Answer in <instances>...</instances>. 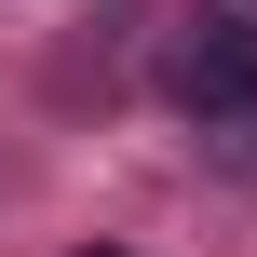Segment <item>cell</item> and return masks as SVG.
I'll return each instance as SVG.
<instances>
[{
    "label": "cell",
    "mask_w": 257,
    "mask_h": 257,
    "mask_svg": "<svg viewBox=\"0 0 257 257\" xmlns=\"http://www.w3.org/2000/svg\"><path fill=\"white\" fill-rule=\"evenodd\" d=\"M190 54H257V0H190Z\"/></svg>",
    "instance_id": "obj_2"
},
{
    "label": "cell",
    "mask_w": 257,
    "mask_h": 257,
    "mask_svg": "<svg viewBox=\"0 0 257 257\" xmlns=\"http://www.w3.org/2000/svg\"><path fill=\"white\" fill-rule=\"evenodd\" d=\"M81 257H122V244H81Z\"/></svg>",
    "instance_id": "obj_3"
},
{
    "label": "cell",
    "mask_w": 257,
    "mask_h": 257,
    "mask_svg": "<svg viewBox=\"0 0 257 257\" xmlns=\"http://www.w3.org/2000/svg\"><path fill=\"white\" fill-rule=\"evenodd\" d=\"M176 108H190V136H203V163L217 176H257V54H176Z\"/></svg>",
    "instance_id": "obj_1"
}]
</instances>
